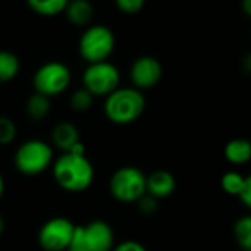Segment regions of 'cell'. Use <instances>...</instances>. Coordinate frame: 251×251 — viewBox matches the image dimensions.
<instances>
[{
	"label": "cell",
	"mask_w": 251,
	"mask_h": 251,
	"mask_svg": "<svg viewBox=\"0 0 251 251\" xmlns=\"http://www.w3.org/2000/svg\"><path fill=\"white\" fill-rule=\"evenodd\" d=\"M53 178L56 184L68 193H82L91 187L94 181V166L85 156L82 143L56 159L53 163Z\"/></svg>",
	"instance_id": "1"
},
{
	"label": "cell",
	"mask_w": 251,
	"mask_h": 251,
	"mask_svg": "<svg viewBox=\"0 0 251 251\" xmlns=\"http://www.w3.org/2000/svg\"><path fill=\"white\" fill-rule=\"evenodd\" d=\"M146 97L135 87H119L104 97V115L115 125H129L146 110Z\"/></svg>",
	"instance_id": "2"
},
{
	"label": "cell",
	"mask_w": 251,
	"mask_h": 251,
	"mask_svg": "<svg viewBox=\"0 0 251 251\" xmlns=\"http://www.w3.org/2000/svg\"><path fill=\"white\" fill-rule=\"evenodd\" d=\"M109 191L119 203H137L147 193V175L137 166H122L110 176Z\"/></svg>",
	"instance_id": "3"
},
{
	"label": "cell",
	"mask_w": 251,
	"mask_h": 251,
	"mask_svg": "<svg viewBox=\"0 0 251 251\" xmlns=\"http://www.w3.org/2000/svg\"><path fill=\"white\" fill-rule=\"evenodd\" d=\"M116 46L113 31L106 25H90L81 35L78 50L87 63L109 60Z\"/></svg>",
	"instance_id": "4"
},
{
	"label": "cell",
	"mask_w": 251,
	"mask_h": 251,
	"mask_svg": "<svg viewBox=\"0 0 251 251\" xmlns=\"http://www.w3.org/2000/svg\"><path fill=\"white\" fill-rule=\"evenodd\" d=\"M115 249V234L104 221H93L75 226L74 238L68 251H112Z\"/></svg>",
	"instance_id": "5"
},
{
	"label": "cell",
	"mask_w": 251,
	"mask_h": 251,
	"mask_svg": "<svg viewBox=\"0 0 251 251\" xmlns=\"http://www.w3.org/2000/svg\"><path fill=\"white\" fill-rule=\"evenodd\" d=\"M53 162V149L41 140H28L15 153L18 172L34 176L43 174Z\"/></svg>",
	"instance_id": "6"
},
{
	"label": "cell",
	"mask_w": 251,
	"mask_h": 251,
	"mask_svg": "<svg viewBox=\"0 0 251 251\" xmlns=\"http://www.w3.org/2000/svg\"><path fill=\"white\" fill-rule=\"evenodd\" d=\"M121 84V72L109 60L88 63L82 74V85L94 97H107Z\"/></svg>",
	"instance_id": "7"
},
{
	"label": "cell",
	"mask_w": 251,
	"mask_h": 251,
	"mask_svg": "<svg viewBox=\"0 0 251 251\" xmlns=\"http://www.w3.org/2000/svg\"><path fill=\"white\" fill-rule=\"evenodd\" d=\"M72 81L71 69L62 62H47L41 65L32 78V85L35 93L47 97H54L65 93Z\"/></svg>",
	"instance_id": "8"
},
{
	"label": "cell",
	"mask_w": 251,
	"mask_h": 251,
	"mask_svg": "<svg viewBox=\"0 0 251 251\" xmlns=\"http://www.w3.org/2000/svg\"><path fill=\"white\" fill-rule=\"evenodd\" d=\"M75 226L66 218L49 219L38 232V244L44 251H68L74 238Z\"/></svg>",
	"instance_id": "9"
},
{
	"label": "cell",
	"mask_w": 251,
	"mask_h": 251,
	"mask_svg": "<svg viewBox=\"0 0 251 251\" xmlns=\"http://www.w3.org/2000/svg\"><path fill=\"white\" fill-rule=\"evenodd\" d=\"M163 76V66L157 57L144 54L137 57L129 68V79L132 87L140 91L156 87Z\"/></svg>",
	"instance_id": "10"
},
{
	"label": "cell",
	"mask_w": 251,
	"mask_h": 251,
	"mask_svg": "<svg viewBox=\"0 0 251 251\" xmlns=\"http://www.w3.org/2000/svg\"><path fill=\"white\" fill-rule=\"evenodd\" d=\"M176 190L175 176L165 169H156L147 175V194L163 200L171 197Z\"/></svg>",
	"instance_id": "11"
},
{
	"label": "cell",
	"mask_w": 251,
	"mask_h": 251,
	"mask_svg": "<svg viewBox=\"0 0 251 251\" xmlns=\"http://www.w3.org/2000/svg\"><path fill=\"white\" fill-rule=\"evenodd\" d=\"M51 141L63 153L71 151L76 144L81 143L79 131L71 122H60L51 131Z\"/></svg>",
	"instance_id": "12"
},
{
	"label": "cell",
	"mask_w": 251,
	"mask_h": 251,
	"mask_svg": "<svg viewBox=\"0 0 251 251\" xmlns=\"http://www.w3.org/2000/svg\"><path fill=\"white\" fill-rule=\"evenodd\" d=\"M224 157L234 166H244L251 162V141L247 138H232L224 147Z\"/></svg>",
	"instance_id": "13"
},
{
	"label": "cell",
	"mask_w": 251,
	"mask_h": 251,
	"mask_svg": "<svg viewBox=\"0 0 251 251\" xmlns=\"http://www.w3.org/2000/svg\"><path fill=\"white\" fill-rule=\"evenodd\" d=\"M65 15L75 26H88L94 18V7L90 0H71Z\"/></svg>",
	"instance_id": "14"
},
{
	"label": "cell",
	"mask_w": 251,
	"mask_h": 251,
	"mask_svg": "<svg viewBox=\"0 0 251 251\" xmlns=\"http://www.w3.org/2000/svg\"><path fill=\"white\" fill-rule=\"evenodd\" d=\"M71 0H26L28 7L40 16H56L65 13Z\"/></svg>",
	"instance_id": "15"
},
{
	"label": "cell",
	"mask_w": 251,
	"mask_h": 251,
	"mask_svg": "<svg viewBox=\"0 0 251 251\" xmlns=\"http://www.w3.org/2000/svg\"><path fill=\"white\" fill-rule=\"evenodd\" d=\"M19 57L9 50H0V84H6L15 79L19 74Z\"/></svg>",
	"instance_id": "16"
},
{
	"label": "cell",
	"mask_w": 251,
	"mask_h": 251,
	"mask_svg": "<svg viewBox=\"0 0 251 251\" xmlns=\"http://www.w3.org/2000/svg\"><path fill=\"white\" fill-rule=\"evenodd\" d=\"M51 104L50 97L43 96L40 93H34L26 101V115L32 121H41L50 113Z\"/></svg>",
	"instance_id": "17"
},
{
	"label": "cell",
	"mask_w": 251,
	"mask_h": 251,
	"mask_svg": "<svg viewBox=\"0 0 251 251\" xmlns=\"http://www.w3.org/2000/svg\"><path fill=\"white\" fill-rule=\"evenodd\" d=\"M234 240L241 250L251 251V213L238 218L234 224Z\"/></svg>",
	"instance_id": "18"
},
{
	"label": "cell",
	"mask_w": 251,
	"mask_h": 251,
	"mask_svg": "<svg viewBox=\"0 0 251 251\" xmlns=\"http://www.w3.org/2000/svg\"><path fill=\"white\" fill-rule=\"evenodd\" d=\"M246 182V175L238 171H228L221 178V187L228 196L240 197Z\"/></svg>",
	"instance_id": "19"
},
{
	"label": "cell",
	"mask_w": 251,
	"mask_h": 251,
	"mask_svg": "<svg viewBox=\"0 0 251 251\" xmlns=\"http://www.w3.org/2000/svg\"><path fill=\"white\" fill-rule=\"evenodd\" d=\"M93 101H94V96L84 87L74 91L71 96V107L75 112H87L93 106Z\"/></svg>",
	"instance_id": "20"
},
{
	"label": "cell",
	"mask_w": 251,
	"mask_h": 251,
	"mask_svg": "<svg viewBox=\"0 0 251 251\" xmlns=\"http://www.w3.org/2000/svg\"><path fill=\"white\" fill-rule=\"evenodd\" d=\"M16 137V125L15 122L4 116L0 115V146H7L10 144Z\"/></svg>",
	"instance_id": "21"
},
{
	"label": "cell",
	"mask_w": 251,
	"mask_h": 251,
	"mask_svg": "<svg viewBox=\"0 0 251 251\" xmlns=\"http://www.w3.org/2000/svg\"><path fill=\"white\" fill-rule=\"evenodd\" d=\"M135 204H137L138 212L144 216H153L159 210V200L147 193Z\"/></svg>",
	"instance_id": "22"
},
{
	"label": "cell",
	"mask_w": 251,
	"mask_h": 251,
	"mask_svg": "<svg viewBox=\"0 0 251 251\" xmlns=\"http://www.w3.org/2000/svg\"><path fill=\"white\" fill-rule=\"evenodd\" d=\"M116 7L125 15H135L143 10L146 0H115Z\"/></svg>",
	"instance_id": "23"
},
{
	"label": "cell",
	"mask_w": 251,
	"mask_h": 251,
	"mask_svg": "<svg viewBox=\"0 0 251 251\" xmlns=\"http://www.w3.org/2000/svg\"><path fill=\"white\" fill-rule=\"evenodd\" d=\"M112 251H149L141 243L135 241V240H126L119 243L118 246H115V249Z\"/></svg>",
	"instance_id": "24"
},
{
	"label": "cell",
	"mask_w": 251,
	"mask_h": 251,
	"mask_svg": "<svg viewBox=\"0 0 251 251\" xmlns=\"http://www.w3.org/2000/svg\"><path fill=\"white\" fill-rule=\"evenodd\" d=\"M238 199L241 200V203H243L249 210H251V174L246 176L244 188H243V191H241V194H240Z\"/></svg>",
	"instance_id": "25"
},
{
	"label": "cell",
	"mask_w": 251,
	"mask_h": 251,
	"mask_svg": "<svg viewBox=\"0 0 251 251\" xmlns=\"http://www.w3.org/2000/svg\"><path fill=\"white\" fill-rule=\"evenodd\" d=\"M241 69H243L244 74L251 75V51L250 53H247V54L243 57V60H241Z\"/></svg>",
	"instance_id": "26"
},
{
	"label": "cell",
	"mask_w": 251,
	"mask_h": 251,
	"mask_svg": "<svg viewBox=\"0 0 251 251\" xmlns=\"http://www.w3.org/2000/svg\"><path fill=\"white\" fill-rule=\"evenodd\" d=\"M241 9L246 16L251 18V0H241Z\"/></svg>",
	"instance_id": "27"
},
{
	"label": "cell",
	"mask_w": 251,
	"mask_h": 251,
	"mask_svg": "<svg viewBox=\"0 0 251 251\" xmlns=\"http://www.w3.org/2000/svg\"><path fill=\"white\" fill-rule=\"evenodd\" d=\"M3 193H4V181H3V176H1V174H0V199H1V196H3Z\"/></svg>",
	"instance_id": "28"
},
{
	"label": "cell",
	"mask_w": 251,
	"mask_h": 251,
	"mask_svg": "<svg viewBox=\"0 0 251 251\" xmlns=\"http://www.w3.org/2000/svg\"><path fill=\"white\" fill-rule=\"evenodd\" d=\"M3 229H4V221H3V218L0 216V235L3 234Z\"/></svg>",
	"instance_id": "29"
},
{
	"label": "cell",
	"mask_w": 251,
	"mask_h": 251,
	"mask_svg": "<svg viewBox=\"0 0 251 251\" xmlns=\"http://www.w3.org/2000/svg\"><path fill=\"white\" fill-rule=\"evenodd\" d=\"M238 251H249V250H241V249H240V250H238Z\"/></svg>",
	"instance_id": "30"
}]
</instances>
